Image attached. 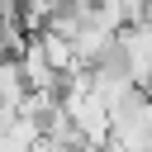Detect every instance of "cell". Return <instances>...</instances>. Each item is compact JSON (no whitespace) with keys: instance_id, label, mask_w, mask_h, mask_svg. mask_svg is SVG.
I'll list each match as a JSON object with an SVG mask.
<instances>
[{"instance_id":"1","label":"cell","mask_w":152,"mask_h":152,"mask_svg":"<svg viewBox=\"0 0 152 152\" xmlns=\"http://www.w3.org/2000/svg\"><path fill=\"white\" fill-rule=\"evenodd\" d=\"M119 48H124V57H128L133 81L147 90V86H152V24H124V28H119Z\"/></svg>"},{"instance_id":"2","label":"cell","mask_w":152,"mask_h":152,"mask_svg":"<svg viewBox=\"0 0 152 152\" xmlns=\"http://www.w3.org/2000/svg\"><path fill=\"white\" fill-rule=\"evenodd\" d=\"M24 100H28L24 62H19V57H0V109H5V114H19Z\"/></svg>"}]
</instances>
